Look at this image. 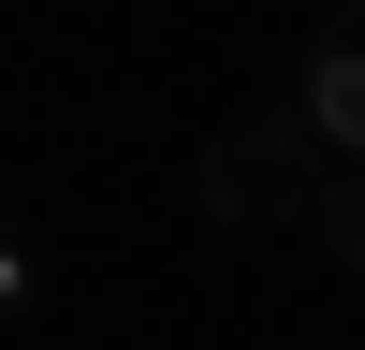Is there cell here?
I'll use <instances>...</instances> for the list:
<instances>
[{
    "mask_svg": "<svg viewBox=\"0 0 365 350\" xmlns=\"http://www.w3.org/2000/svg\"><path fill=\"white\" fill-rule=\"evenodd\" d=\"M322 175H336V161H322V132L292 117V88H278V102H249V117L205 132V219H220V233H292L322 204Z\"/></svg>",
    "mask_w": 365,
    "mask_h": 350,
    "instance_id": "1",
    "label": "cell"
},
{
    "mask_svg": "<svg viewBox=\"0 0 365 350\" xmlns=\"http://www.w3.org/2000/svg\"><path fill=\"white\" fill-rule=\"evenodd\" d=\"M307 219L336 233V262H351V292H365V175H351V161L322 175V204H307Z\"/></svg>",
    "mask_w": 365,
    "mask_h": 350,
    "instance_id": "3",
    "label": "cell"
},
{
    "mask_svg": "<svg viewBox=\"0 0 365 350\" xmlns=\"http://www.w3.org/2000/svg\"><path fill=\"white\" fill-rule=\"evenodd\" d=\"M44 307V262H29V233H0V321H29Z\"/></svg>",
    "mask_w": 365,
    "mask_h": 350,
    "instance_id": "4",
    "label": "cell"
},
{
    "mask_svg": "<svg viewBox=\"0 0 365 350\" xmlns=\"http://www.w3.org/2000/svg\"><path fill=\"white\" fill-rule=\"evenodd\" d=\"M292 117L322 132V161H351V175H365V0H336V15H322L307 73H292Z\"/></svg>",
    "mask_w": 365,
    "mask_h": 350,
    "instance_id": "2",
    "label": "cell"
}]
</instances>
